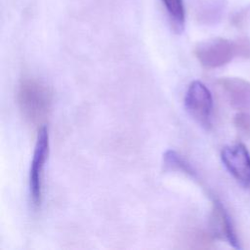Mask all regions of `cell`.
<instances>
[{"instance_id": "cell-1", "label": "cell", "mask_w": 250, "mask_h": 250, "mask_svg": "<svg viewBox=\"0 0 250 250\" xmlns=\"http://www.w3.org/2000/svg\"><path fill=\"white\" fill-rule=\"evenodd\" d=\"M17 102L24 119L34 126H41L50 115L53 92L40 79L24 77L18 86Z\"/></svg>"}, {"instance_id": "cell-2", "label": "cell", "mask_w": 250, "mask_h": 250, "mask_svg": "<svg viewBox=\"0 0 250 250\" xmlns=\"http://www.w3.org/2000/svg\"><path fill=\"white\" fill-rule=\"evenodd\" d=\"M49 146L48 128L42 126L38 131L29 171V193L34 208L40 207L43 198L44 167L49 154Z\"/></svg>"}, {"instance_id": "cell-3", "label": "cell", "mask_w": 250, "mask_h": 250, "mask_svg": "<svg viewBox=\"0 0 250 250\" xmlns=\"http://www.w3.org/2000/svg\"><path fill=\"white\" fill-rule=\"evenodd\" d=\"M198 62L206 68H217L229 63L235 55L234 42L222 37L207 39L194 49Z\"/></svg>"}, {"instance_id": "cell-4", "label": "cell", "mask_w": 250, "mask_h": 250, "mask_svg": "<svg viewBox=\"0 0 250 250\" xmlns=\"http://www.w3.org/2000/svg\"><path fill=\"white\" fill-rule=\"evenodd\" d=\"M185 106L196 122L205 128L210 127L213 98L205 84L194 80L188 85L185 95Z\"/></svg>"}, {"instance_id": "cell-5", "label": "cell", "mask_w": 250, "mask_h": 250, "mask_svg": "<svg viewBox=\"0 0 250 250\" xmlns=\"http://www.w3.org/2000/svg\"><path fill=\"white\" fill-rule=\"evenodd\" d=\"M221 159L231 176L243 187L250 185V154L242 144L225 146Z\"/></svg>"}, {"instance_id": "cell-6", "label": "cell", "mask_w": 250, "mask_h": 250, "mask_svg": "<svg viewBox=\"0 0 250 250\" xmlns=\"http://www.w3.org/2000/svg\"><path fill=\"white\" fill-rule=\"evenodd\" d=\"M209 224L212 237L226 241L234 248H240L232 222L224 205L218 200L213 201Z\"/></svg>"}, {"instance_id": "cell-7", "label": "cell", "mask_w": 250, "mask_h": 250, "mask_svg": "<svg viewBox=\"0 0 250 250\" xmlns=\"http://www.w3.org/2000/svg\"><path fill=\"white\" fill-rule=\"evenodd\" d=\"M218 84L231 107L238 111L250 110V81L239 77H224Z\"/></svg>"}, {"instance_id": "cell-8", "label": "cell", "mask_w": 250, "mask_h": 250, "mask_svg": "<svg viewBox=\"0 0 250 250\" xmlns=\"http://www.w3.org/2000/svg\"><path fill=\"white\" fill-rule=\"evenodd\" d=\"M169 17L171 25L177 33H181L185 27V6L183 0H161Z\"/></svg>"}, {"instance_id": "cell-9", "label": "cell", "mask_w": 250, "mask_h": 250, "mask_svg": "<svg viewBox=\"0 0 250 250\" xmlns=\"http://www.w3.org/2000/svg\"><path fill=\"white\" fill-rule=\"evenodd\" d=\"M163 162L166 169L170 171H177L185 173L188 176H194L195 173L191 166L176 151L167 150L163 157Z\"/></svg>"}, {"instance_id": "cell-10", "label": "cell", "mask_w": 250, "mask_h": 250, "mask_svg": "<svg viewBox=\"0 0 250 250\" xmlns=\"http://www.w3.org/2000/svg\"><path fill=\"white\" fill-rule=\"evenodd\" d=\"M233 124L243 137L250 139V110L238 111L233 117Z\"/></svg>"}, {"instance_id": "cell-11", "label": "cell", "mask_w": 250, "mask_h": 250, "mask_svg": "<svg viewBox=\"0 0 250 250\" xmlns=\"http://www.w3.org/2000/svg\"><path fill=\"white\" fill-rule=\"evenodd\" d=\"M233 42H234L236 57L249 59L250 58V39L246 36H242L237 38Z\"/></svg>"}, {"instance_id": "cell-12", "label": "cell", "mask_w": 250, "mask_h": 250, "mask_svg": "<svg viewBox=\"0 0 250 250\" xmlns=\"http://www.w3.org/2000/svg\"><path fill=\"white\" fill-rule=\"evenodd\" d=\"M250 17V6L237 11L231 18V23L236 27H243Z\"/></svg>"}, {"instance_id": "cell-13", "label": "cell", "mask_w": 250, "mask_h": 250, "mask_svg": "<svg viewBox=\"0 0 250 250\" xmlns=\"http://www.w3.org/2000/svg\"><path fill=\"white\" fill-rule=\"evenodd\" d=\"M248 188H250V185H249V187H248Z\"/></svg>"}]
</instances>
